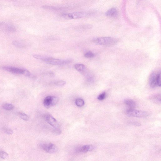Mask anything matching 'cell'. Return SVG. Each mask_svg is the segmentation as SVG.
<instances>
[{
	"instance_id": "obj_20",
	"label": "cell",
	"mask_w": 161,
	"mask_h": 161,
	"mask_svg": "<svg viewBox=\"0 0 161 161\" xmlns=\"http://www.w3.org/2000/svg\"><path fill=\"white\" fill-rule=\"evenodd\" d=\"M66 82L63 80L57 81L54 83V84L56 86H64L66 84Z\"/></svg>"
},
{
	"instance_id": "obj_9",
	"label": "cell",
	"mask_w": 161,
	"mask_h": 161,
	"mask_svg": "<svg viewBox=\"0 0 161 161\" xmlns=\"http://www.w3.org/2000/svg\"><path fill=\"white\" fill-rule=\"evenodd\" d=\"M2 69L15 74H23L24 69H21L16 68L10 66H4L2 67Z\"/></svg>"
},
{
	"instance_id": "obj_23",
	"label": "cell",
	"mask_w": 161,
	"mask_h": 161,
	"mask_svg": "<svg viewBox=\"0 0 161 161\" xmlns=\"http://www.w3.org/2000/svg\"><path fill=\"white\" fill-rule=\"evenodd\" d=\"M105 97H106V93L105 92H104L99 95L97 98V99L99 100L102 101L105 99Z\"/></svg>"
},
{
	"instance_id": "obj_11",
	"label": "cell",
	"mask_w": 161,
	"mask_h": 161,
	"mask_svg": "<svg viewBox=\"0 0 161 161\" xmlns=\"http://www.w3.org/2000/svg\"><path fill=\"white\" fill-rule=\"evenodd\" d=\"M94 148V147L93 145H86L81 147L78 149V150L81 152L86 153L93 150Z\"/></svg>"
},
{
	"instance_id": "obj_2",
	"label": "cell",
	"mask_w": 161,
	"mask_h": 161,
	"mask_svg": "<svg viewBox=\"0 0 161 161\" xmlns=\"http://www.w3.org/2000/svg\"><path fill=\"white\" fill-rule=\"evenodd\" d=\"M92 13L89 12H82L68 14H63L60 15L61 17L66 19L70 20L78 19L87 17L91 15Z\"/></svg>"
},
{
	"instance_id": "obj_18",
	"label": "cell",
	"mask_w": 161,
	"mask_h": 161,
	"mask_svg": "<svg viewBox=\"0 0 161 161\" xmlns=\"http://www.w3.org/2000/svg\"><path fill=\"white\" fill-rule=\"evenodd\" d=\"M19 115L22 119L24 120V121H27L29 119V118L28 115L25 114V113H19Z\"/></svg>"
},
{
	"instance_id": "obj_19",
	"label": "cell",
	"mask_w": 161,
	"mask_h": 161,
	"mask_svg": "<svg viewBox=\"0 0 161 161\" xmlns=\"http://www.w3.org/2000/svg\"><path fill=\"white\" fill-rule=\"evenodd\" d=\"M9 157L8 154L6 152L2 151L0 152V157L3 159H5Z\"/></svg>"
},
{
	"instance_id": "obj_4",
	"label": "cell",
	"mask_w": 161,
	"mask_h": 161,
	"mask_svg": "<svg viewBox=\"0 0 161 161\" xmlns=\"http://www.w3.org/2000/svg\"><path fill=\"white\" fill-rule=\"evenodd\" d=\"M126 114L128 115L133 117L142 118L147 117L148 113L144 111L130 109L126 111Z\"/></svg>"
},
{
	"instance_id": "obj_16",
	"label": "cell",
	"mask_w": 161,
	"mask_h": 161,
	"mask_svg": "<svg viewBox=\"0 0 161 161\" xmlns=\"http://www.w3.org/2000/svg\"><path fill=\"white\" fill-rule=\"evenodd\" d=\"M75 104L78 107H82L84 105V101L83 99L81 98L76 99L75 101Z\"/></svg>"
},
{
	"instance_id": "obj_8",
	"label": "cell",
	"mask_w": 161,
	"mask_h": 161,
	"mask_svg": "<svg viewBox=\"0 0 161 161\" xmlns=\"http://www.w3.org/2000/svg\"><path fill=\"white\" fill-rule=\"evenodd\" d=\"M45 119L47 122L54 128H59V125L58 123L56 120L52 115H47L45 117Z\"/></svg>"
},
{
	"instance_id": "obj_14",
	"label": "cell",
	"mask_w": 161,
	"mask_h": 161,
	"mask_svg": "<svg viewBox=\"0 0 161 161\" xmlns=\"http://www.w3.org/2000/svg\"><path fill=\"white\" fill-rule=\"evenodd\" d=\"M42 8H44V9L50 10L52 11H59L61 10H62V8H58L54 7L51 6H42Z\"/></svg>"
},
{
	"instance_id": "obj_17",
	"label": "cell",
	"mask_w": 161,
	"mask_h": 161,
	"mask_svg": "<svg viewBox=\"0 0 161 161\" xmlns=\"http://www.w3.org/2000/svg\"><path fill=\"white\" fill-rule=\"evenodd\" d=\"M3 108L7 110H12L14 108V106L12 104L6 103L4 104L3 106Z\"/></svg>"
},
{
	"instance_id": "obj_21",
	"label": "cell",
	"mask_w": 161,
	"mask_h": 161,
	"mask_svg": "<svg viewBox=\"0 0 161 161\" xmlns=\"http://www.w3.org/2000/svg\"><path fill=\"white\" fill-rule=\"evenodd\" d=\"M13 44L14 46L16 47L22 48L23 47V45L20 42L18 41H15L13 42Z\"/></svg>"
},
{
	"instance_id": "obj_10",
	"label": "cell",
	"mask_w": 161,
	"mask_h": 161,
	"mask_svg": "<svg viewBox=\"0 0 161 161\" xmlns=\"http://www.w3.org/2000/svg\"><path fill=\"white\" fill-rule=\"evenodd\" d=\"M157 75L155 73H153L151 74L149 79V85L152 88H154L157 86L156 78Z\"/></svg>"
},
{
	"instance_id": "obj_27",
	"label": "cell",
	"mask_w": 161,
	"mask_h": 161,
	"mask_svg": "<svg viewBox=\"0 0 161 161\" xmlns=\"http://www.w3.org/2000/svg\"><path fill=\"white\" fill-rule=\"evenodd\" d=\"M23 74L25 76L29 77V76H30V75L31 73H30L29 71L27 70L24 69V72H23Z\"/></svg>"
},
{
	"instance_id": "obj_26",
	"label": "cell",
	"mask_w": 161,
	"mask_h": 161,
	"mask_svg": "<svg viewBox=\"0 0 161 161\" xmlns=\"http://www.w3.org/2000/svg\"><path fill=\"white\" fill-rule=\"evenodd\" d=\"M4 131L6 134H9V135H11V134H13V133H14V132H13L12 130L10 129H5Z\"/></svg>"
},
{
	"instance_id": "obj_25",
	"label": "cell",
	"mask_w": 161,
	"mask_h": 161,
	"mask_svg": "<svg viewBox=\"0 0 161 161\" xmlns=\"http://www.w3.org/2000/svg\"><path fill=\"white\" fill-rule=\"evenodd\" d=\"M53 133L55 135H58L61 134L62 131L59 128H54V129L53 130Z\"/></svg>"
},
{
	"instance_id": "obj_6",
	"label": "cell",
	"mask_w": 161,
	"mask_h": 161,
	"mask_svg": "<svg viewBox=\"0 0 161 161\" xmlns=\"http://www.w3.org/2000/svg\"><path fill=\"white\" fill-rule=\"evenodd\" d=\"M41 147L42 149L47 153L50 154L56 152L57 151V148L56 145L52 143H42L41 144Z\"/></svg>"
},
{
	"instance_id": "obj_12",
	"label": "cell",
	"mask_w": 161,
	"mask_h": 161,
	"mask_svg": "<svg viewBox=\"0 0 161 161\" xmlns=\"http://www.w3.org/2000/svg\"><path fill=\"white\" fill-rule=\"evenodd\" d=\"M117 10L115 8H112L108 10L105 13L106 16L109 17H114L117 15Z\"/></svg>"
},
{
	"instance_id": "obj_1",
	"label": "cell",
	"mask_w": 161,
	"mask_h": 161,
	"mask_svg": "<svg viewBox=\"0 0 161 161\" xmlns=\"http://www.w3.org/2000/svg\"><path fill=\"white\" fill-rule=\"evenodd\" d=\"M93 42L95 44L99 45L110 46L117 44L118 41L114 38L104 37L94 38L93 39Z\"/></svg>"
},
{
	"instance_id": "obj_15",
	"label": "cell",
	"mask_w": 161,
	"mask_h": 161,
	"mask_svg": "<svg viewBox=\"0 0 161 161\" xmlns=\"http://www.w3.org/2000/svg\"><path fill=\"white\" fill-rule=\"evenodd\" d=\"M74 68L79 72H81L85 69V65L82 64H76L74 65Z\"/></svg>"
},
{
	"instance_id": "obj_24",
	"label": "cell",
	"mask_w": 161,
	"mask_h": 161,
	"mask_svg": "<svg viewBox=\"0 0 161 161\" xmlns=\"http://www.w3.org/2000/svg\"><path fill=\"white\" fill-rule=\"evenodd\" d=\"M156 81L157 86L161 87V73H159L157 74V78H156Z\"/></svg>"
},
{
	"instance_id": "obj_28",
	"label": "cell",
	"mask_w": 161,
	"mask_h": 161,
	"mask_svg": "<svg viewBox=\"0 0 161 161\" xmlns=\"http://www.w3.org/2000/svg\"><path fill=\"white\" fill-rule=\"evenodd\" d=\"M132 124H133V125H135V126H140L141 125L140 123H138V122H134V123H132Z\"/></svg>"
},
{
	"instance_id": "obj_13",
	"label": "cell",
	"mask_w": 161,
	"mask_h": 161,
	"mask_svg": "<svg viewBox=\"0 0 161 161\" xmlns=\"http://www.w3.org/2000/svg\"><path fill=\"white\" fill-rule=\"evenodd\" d=\"M125 104L131 109H133L136 106V103L132 100L127 99L124 101Z\"/></svg>"
},
{
	"instance_id": "obj_22",
	"label": "cell",
	"mask_w": 161,
	"mask_h": 161,
	"mask_svg": "<svg viewBox=\"0 0 161 161\" xmlns=\"http://www.w3.org/2000/svg\"><path fill=\"white\" fill-rule=\"evenodd\" d=\"M94 54L92 52L89 51L84 54V57L86 58H89L94 57Z\"/></svg>"
},
{
	"instance_id": "obj_3",
	"label": "cell",
	"mask_w": 161,
	"mask_h": 161,
	"mask_svg": "<svg viewBox=\"0 0 161 161\" xmlns=\"http://www.w3.org/2000/svg\"><path fill=\"white\" fill-rule=\"evenodd\" d=\"M41 60L47 64L55 65H64L68 62L67 61L59 59L50 57H46L44 56H42Z\"/></svg>"
},
{
	"instance_id": "obj_7",
	"label": "cell",
	"mask_w": 161,
	"mask_h": 161,
	"mask_svg": "<svg viewBox=\"0 0 161 161\" xmlns=\"http://www.w3.org/2000/svg\"><path fill=\"white\" fill-rule=\"evenodd\" d=\"M0 29L8 33H13L15 32L16 30L13 25L3 22L0 23Z\"/></svg>"
},
{
	"instance_id": "obj_5",
	"label": "cell",
	"mask_w": 161,
	"mask_h": 161,
	"mask_svg": "<svg viewBox=\"0 0 161 161\" xmlns=\"http://www.w3.org/2000/svg\"><path fill=\"white\" fill-rule=\"evenodd\" d=\"M58 100V98L56 96H48L44 99L43 103L45 107L48 108L56 105Z\"/></svg>"
}]
</instances>
